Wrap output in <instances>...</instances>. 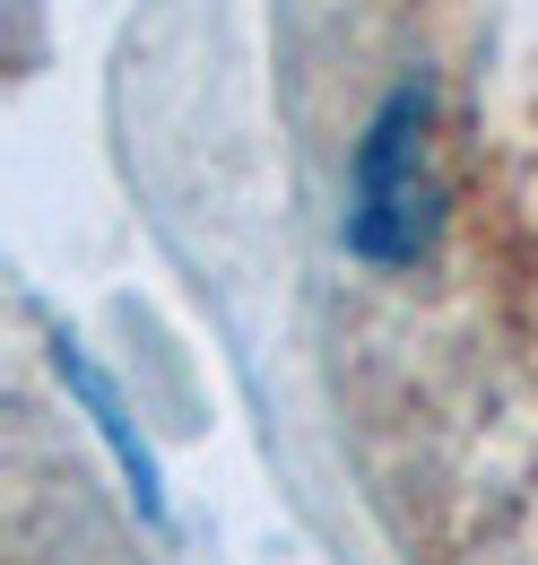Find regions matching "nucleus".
Segmentation results:
<instances>
[{
  "label": "nucleus",
  "instance_id": "nucleus-1",
  "mask_svg": "<svg viewBox=\"0 0 538 565\" xmlns=\"http://www.w3.org/2000/svg\"><path fill=\"white\" fill-rule=\"evenodd\" d=\"M365 262H408L434 235V174H426V96L400 87L356 157V217H347Z\"/></svg>",
  "mask_w": 538,
  "mask_h": 565
}]
</instances>
